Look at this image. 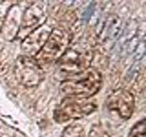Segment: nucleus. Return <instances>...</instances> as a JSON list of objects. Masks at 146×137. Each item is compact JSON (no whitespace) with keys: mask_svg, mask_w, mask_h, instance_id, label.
Returning <instances> with one entry per match:
<instances>
[{"mask_svg":"<svg viewBox=\"0 0 146 137\" xmlns=\"http://www.w3.org/2000/svg\"><path fill=\"white\" fill-rule=\"evenodd\" d=\"M23 12L18 4H13L7 14L1 33L7 40L11 41L17 37L21 24Z\"/></svg>","mask_w":146,"mask_h":137,"instance_id":"9","label":"nucleus"},{"mask_svg":"<svg viewBox=\"0 0 146 137\" xmlns=\"http://www.w3.org/2000/svg\"><path fill=\"white\" fill-rule=\"evenodd\" d=\"M61 137H84V128L79 123H72L65 128Z\"/></svg>","mask_w":146,"mask_h":137,"instance_id":"10","label":"nucleus"},{"mask_svg":"<svg viewBox=\"0 0 146 137\" xmlns=\"http://www.w3.org/2000/svg\"><path fill=\"white\" fill-rule=\"evenodd\" d=\"M15 75L17 80L26 87H35L44 79L42 68L34 58L20 56L15 63Z\"/></svg>","mask_w":146,"mask_h":137,"instance_id":"5","label":"nucleus"},{"mask_svg":"<svg viewBox=\"0 0 146 137\" xmlns=\"http://www.w3.org/2000/svg\"><path fill=\"white\" fill-rule=\"evenodd\" d=\"M48 4L44 1H38L27 7L23 12L21 24L18 31L17 37H22L24 39L30 32L36 29L38 26L45 23V18L47 17Z\"/></svg>","mask_w":146,"mask_h":137,"instance_id":"6","label":"nucleus"},{"mask_svg":"<svg viewBox=\"0 0 146 137\" xmlns=\"http://www.w3.org/2000/svg\"><path fill=\"white\" fill-rule=\"evenodd\" d=\"M92 61V51L80 45L70 48L58 59V66L61 71L68 76L77 74L90 68Z\"/></svg>","mask_w":146,"mask_h":137,"instance_id":"4","label":"nucleus"},{"mask_svg":"<svg viewBox=\"0 0 146 137\" xmlns=\"http://www.w3.org/2000/svg\"><path fill=\"white\" fill-rule=\"evenodd\" d=\"M89 137H109V136L100 126L94 125L90 132Z\"/></svg>","mask_w":146,"mask_h":137,"instance_id":"13","label":"nucleus"},{"mask_svg":"<svg viewBox=\"0 0 146 137\" xmlns=\"http://www.w3.org/2000/svg\"><path fill=\"white\" fill-rule=\"evenodd\" d=\"M52 29L51 25L45 22L26 36L21 43V51L24 56L35 58L48 39Z\"/></svg>","mask_w":146,"mask_h":137,"instance_id":"7","label":"nucleus"},{"mask_svg":"<svg viewBox=\"0 0 146 137\" xmlns=\"http://www.w3.org/2000/svg\"><path fill=\"white\" fill-rule=\"evenodd\" d=\"M146 125L145 120L143 119L133 125L128 137H146Z\"/></svg>","mask_w":146,"mask_h":137,"instance_id":"11","label":"nucleus"},{"mask_svg":"<svg viewBox=\"0 0 146 137\" xmlns=\"http://www.w3.org/2000/svg\"><path fill=\"white\" fill-rule=\"evenodd\" d=\"M71 41V36L62 27H55L52 29L48 39L34 58L36 62L41 64H48L58 61V59L65 53Z\"/></svg>","mask_w":146,"mask_h":137,"instance_id":"3","label":"nucleus"},{"mask_svg":"<svg viewBox=\"0 0 146 137\" xmlns=\"http://www.w3.org/2000/svg\"><path fill=\"white\" fill-rule=\"evenodd\" d=\"M97 109V104L90 99L66 97L54 111V120L58 123L79 120Z\"/></svg>","mask_w":146,"mask_h":137,"instance_id":"2","label":"nucleus"},{"mask_svg":"<svg viewBox=\"0 0 146 137\" xmlns=\"http://www.w3.org/2000/svg\"><path fill=\"white\" fill-rule=\"evenodd\" d=\"M102 76L98 70L89 68L77 74L68 76L60 83V90L70 97L90 99L100 90Z\"/></svg>","mask_w":146,"mask_h":137,"instance_id":"1","label":"nucleus"},{"mask_svg":"<svg viewBox=\"0 0 146 137\" xmlns=\"http://www.w3.org/2000/svg\"><path fill=\"white\" fill-rule=\"evenodd\" d=\"M12 5L13 4H9V2L7 1L0 2V33H1V29L4 24L5 18H6L7 14Z\"/></svg>","mask_w":146,"mask_h":137,"instance_id":"12","label":"nucleus"},{"mask_svg":"<svg viewBox=\"0 0 146 137\" xmlns=\"http://www.w3.org/2000/svg\"><path fill=\"white\" fill-rule=\"evenodd\" d=\"M134 96L131 91L120 89L110 94L106 105L110 111L116 112L123 120L129 119L134 110Z\"/></svg>","mask_w":146,"mask_h":137,"instance_id":"8","label":"nucleus"}]
</instances>
